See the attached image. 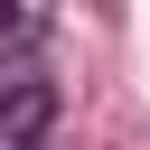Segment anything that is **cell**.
Listing matches in <instances>:
<instances>
[{"mask_svg": "<svg viewBox=\"0 0 150 150\" xmlns=\"http://www.w3.org/2000/svg\"><path fill=\"white\" fill-rule=\"evenodd\" d=\"M0 28H9V38H28V28H38V9H28V0H0Z\"/></svg>", "mask_w": 150, "mask_h": 150, "instance_id": "obj_2", "label": "cell"}, {"mask_svg": "<svg viewBox=\"0 0 150 150\" xmlns=\"http://www.w3.org/2000/svg\"><path fill=\"white\" fill-rule=\"evenodd\" d=\"M56 131V84L38 66H9L0 75V150H38Z\"/></svg>", "mask_w": 150, "mask_h": 150, "instance_id": "obj_1", "label": "cell"}]
</instances>
